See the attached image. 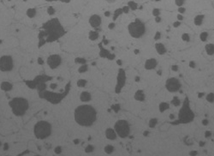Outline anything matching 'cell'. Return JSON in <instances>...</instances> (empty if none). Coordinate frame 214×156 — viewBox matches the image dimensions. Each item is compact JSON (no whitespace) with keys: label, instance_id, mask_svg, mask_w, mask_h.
<instances>
[{"label":"cell","instance_id":"cell-1","mask_svg":"<svg viewBox=\"0 0 214 156\" xmlns=\"http://www.w3.org/2000/svg\"><path fill=\"white\" fill-rule=\"evenodd\" d=\"M74 118L75 123L80 126H92L97 119V111L90 105H81L75 108Z\"/></svg>","mask_w":214,"mask_h":156},{"label":"cell","instance_id":"cell-2","mask_svg":"<svg viewBox=\"0 0 214 156\" xmlns=\"http://www.w3.org/2000/svg\"><path fill=\"white\" fill-rule=\"evenodd\" d=\"M12 113L16 117H22L29 108V102L24 97H14L9 101Z\"/></svg>","mask_w":214,"mask_h":156},{"label":"cell","instance_id":"cell-3","mask_svg":"<svg viewBox=\"0 0 214 156\" xmlns=\"http://www.w3.org/2000/svg\"><path fill=\"white\" fill-rule=\"evenodd\" d=\"M51 133H52V126L48 121L40 120L34 124V134L37 139L45 140L50 137Z\"/></svg>","mask_w":214,"mask_h":156},{"label":"cell","instance_id":"cell-4","mask_svg":"<svg viewBox=\"0 0 214 156\" xmlns=\"http://www.w3.org/2000/svg\"><path fill=\"white\" fill-rule=\"evenodd\" d=\"M128 31L129 34L133 38L139 39L144 35L146 32V28H145L144 23L139 19H136L135 21L130 22L128 26Z\"/></svg>","mask_w":214,"mask_h":156},{"label":"cell","instance_id":"cell-5","mask_svg":"<svg viewBox=\"0 0 214 156\" xmlns=\"http://www.w3.org/2000/svg\"><path fill=\"white\" fill-rule=\"evenodd\" d=\"M114 129H115L116 135L121 138H126L127 136H129V132H130V127H129V123L124 119L116 121L114 125Z\"/></svg>","mask_w":214,"mask_h":156},{"label":"cell","instance_id":"cell-6","mask_svg":"<svg viewBox=\"0 0 214 156\" xmlns=\"http://www.w3.org/2000/svg\"><path fill=\"white\" fill-rule=\"evenodd\" d=\"M14 68V60L10 55L0 57V70L2 72H10Z\"/></svg>","mask_w":214,"mask_h":156},{"label":"cell","instance_id":"cell-7","mask_svg":"<svg viewBox=\"0 0 214 156\" xmlns=\"http://www.w3.org/2000/svg\"><path fill=\"white\" fill-rule=\"evenodd\" d=\"M63 58L58 54H51L46 59L47 65L50 67L51 70H56L62 64Z\"/></svg>","mask_w":214,"mask_h":156},{"label":"cell","instance_id":"cell-8","mask_svg":"<svg viewBox=\"0 0 214 156\" xmlns=\"http://www.w3.org/2000/svg\"><path fill=\"white\" fill-rule=\"evenodd\" d=\"M165 87L167 89L170 93H175L177 92L181 88V83L177 78L175 77H170L165 82Z\"/></svg>","mask_w":214,"mask_h":156},{"label":"cell","instance_id":"cell-9","mask_svg":"<svg viewBox=\"0 0 214 156\" xmlns=\"http://www.w3.org/2000/svg\"><path fill=\"white\" fill-rule=\"evenodd\" d=\"M89 24L91 25V27L94 28V29H97L99 28V26L101 25V22H102V19H101L100 16L97 14L92 15L89 17Z\"/></svg>","mask_w":214,"mask_h":156},{"label":"cell","instance_id":"cell-10","mask_svg":"<svg viewBox=\"0 0 214 156\" xmlns=\"http://www.w3.org/2000/svg\"><path fill=\"white\" fill-rule=\"evenodd\" d=\"M157 60L155 59V58H149V59H147L146 61V63H145V69L146 70H153V69L156 68L157 66Z\"/></svg>","mask_w":214,"mask_h":156},{"label":"cell","instance_id":"cell-11","mask_svg":"<svg viewBox=\"0 0 214 156\" xmlns=\"http://www.w3.org/2000/svg\"><path fill=\"white\" fill-rule=\"evenodd\" d=\"M105 137L107 138L108 140H116V137H117V135H116V131L114 129H111V128H108L105 131Z\"/></svg>","mask_w":214,"mask_h":156},{"label":"cell","instance_id":"cell-12","mask_svg":"<svg viewBox=\"0 0 214 156\" xmlns=\"http://www.w3.org/2000/svg\"><path fill=\"white\" fill-rule=\"evenodd\" d=\"M91 99H92V95L87 91H83L80 94V100L82 101V102H89Z\"/></svg>","mask_w":214,"mask_h":156},{"label":"cell","instance_id":"cell-13","mask_svg":"<svg viewBox=\"0 0 214 156\" xmlns=\"http://www.w3.org/2000/svg\"><path fill=\"white\" fill-rule=\"evenodd\" d=\"M0 88L4 91V92H10L12 90L13 85L10 82H3L0 85Z\"/></svg>","mask_w":214,"mask_h":156},{"label":"cell","instance_id":"cell-14","mask_svg":"<svg viewBox=\"0 0 214 156\" xmlns=\"http://www.w3.org/2000/svg\"><path fill=\"white\" fill-rule=\"evenodd\" d=\"M155 48H156L157 53H159V55H164V54L166 53V48H165V45L162 44V43H156Z\"/></svg>","mask_w":214,"mask_h":156},{"label":"cell","instance_id":"cell-15","mask_svg":"<svg viewBox=\"0 0 214 156\" xmlns=\"http://www.w3.org/2000/svg\"><path fill=\"white\" fill-rule=\"evenodd\" d=\"M135 99L137 101H144L145 99V94L142 90H138L136 91L135 94Z\"/></svg>","mask_w":214,"mask_h":156},{"label":"cell","instance_id":"cell-16","mask_svg":"<svg viewBox=\"0 0 214 156\" xmlns=\"http://www.w3.org/2000/svg\"><path fill=\"white\" fill-rule=\"evenodd\" d=\"M36 14H37V10L34 8H29L26 11V15L28 18H34V17H35Z\"/></svg>","mask_w":214,"mask_h":156},{"label":"cell","instance_id":"cell-17","mask_svg":"<svg viewBox=\"0 0 214 156\" xmlns=\"http://www.w3.org/2000/svg\"><path fill=\"white\" fill-rule=\"evenodd\" d=\"M204 17L205 16H203V15H198V16H196L195 17H194V24H195L196 26H200L202 24V22H203Z\"/></svg>","mask_w":214,"mask_h":156},{"label":"cell","instance_id":"cell-18","mask_svg":"<svg viewBox=\"0 0 214 156\" xmlns=\"http://www.w3.org/2000/svg\"><path fill=\"white\" fill-rule=\"evenodd\" d=\"M206 51L208 55H213L214 54V45L213 44H207L205 47Z\"/></svg>","mask_w":214,"mask_h":156},{"label":"cell","instance_id":"cell-19","mask_svg":"<svg viewBox=\"0 0 214 156\" xmlns=\"http://www.w3.org/2000/svg\"><path fill=\"white\" fill-rule=\"evenodd\" d=\"M88 38H89L90 40H96L97 39L99 38V33L96 31H90L89 34H88Z\"/></svg>","mask_w":214,"mask_h":156},{"label":"cell","instance_id":"cell-20","mask_svg":"<svg viewBox=\"0 0 214 156\" xmlns=\"http://www.w3.org/2000/svg\"><path fill=\"white\" fill-rule=\"evenodd\" d=\"M169 107H170V105H169L168 103H166V102H162V103L159 104V112H165L166 110L169 109Z\"/></svg>","mask_w":214,"mask_h":156},{"label":"cell","instance_id":"cell-21","mask_svg":"<svg viewBox=\"0 0 214 156\" xmlns=\"http://www.w3.org/2000/svg\"><path fill=\"white\" fill-rule=\"evenodd\" d=\"M104 150H105V153L111 154V153L114 152V147L112 146V145H106V146L105 147V148H104Z\"/></svg>","mask_w":214,"mask_h":156},{"label":"cell","instance_id":"cell-22","mask_svg":"<svg viewBox=\"0 0 214 156\" xmlns=\"http://www.w3.org/2000/svg\"><path fill=\"white\" fill-rule=\"evenodd\" d=\"M171 104H172L173 106H175V107H178V106H180L181 101H180V99H178V97L175 96L174 98L172 99V100H171Z\"/></svg>","mask_w":214,"mask_h":156},{"label":"cell","instance_id":"cell-23","mask_svg":"<svg viewBox=\"0 0 214 156\" xmlns=\"http://www.w3.org/2000/svg\"><path fill=\"white\" fill-rule=\"evenodd\" d=\"M76 84L79 88H84V87L86 85V81L85 79H79L78 81H77Z\"/></svg>","mask_w":214,"mask_h":156},{"label":"cell","instance_id":"cell-24","mask_svg":"<svg viewBox=\"0 0 214 156\" xmlns=\"http://www.w3.org/2000/svg\"><path fill=\"white\" fill-rule=\"evenodd\" d=\"M206 100L208 101V102L213 103L214 102V93H210V94H208L206 95Z\"/></svg>","mask_w":214,"mask_h":156},{"label":"cell","instance_id":"cell-25","mask_svg":"<svg viewBox=\"0 0 214 156\" xmlns=\"http://www.w3.org/2000/svg\"><path fill=\"white\" fill-rule=\"evenodd\" d=\"M158 123V119L157 118H152L149 121V127L150 128H154Z\"/></svg>","mask_w":214,"mask_h":156},{"label":"cell","instance_id":"cell-26","mask_svg":"<svg viewBox=\"0 0 214 156\" xmlns=\"http://www.w3.org/2000/svg\"><path fill=\"white\" fill-rule=\"evenodd\" d=\"M94 147L93 146V145H91V144L87 145V146L86 147V148H85V152L86 153H93V152H94Z\"/></svg>","mask_w":214,"mask_h":156},{"label":"cell","instance_id":"cell-27","mask_svg":"<svg viewBox=\"0 0 214 156\" xmlns=\"http://www.w3.org/2000/svg\"><path fill=\"white\" fill-rule=\"evenodd\" d=\"M87 70H88V66L86 65V64H82L81 66H80V68L78 69V71H79V73H84Z\"/></svg>","mask_w":214,"mask_h":156},{"label":"cell","instance_id":"cell-28","mask_svg":"<svg viewBox=\"0 0 214 156\" xmlns=\"http://www.w3.org/2000/svg\"><path fill=\"white\" fill-rule=\"evenodd\" d=\"M207 37H208V34L206 32H202L201 34H200V38L201 41H206L207 40Z\"/></svg>","mask_w":214,"mask_h":156},{"label":"cell","instance_id":"cell-29","mask_svg":"<svg viewBox=\"0 0 214 156\" xmlns=\"http://www.w3.org/2000/svg\"><path fill=\"white\" fill-rule=\"evenodd\" d=\"M55 12H56L55 9L53 7H51V6H50V7H48V9H47V13H48L50 16H52V15L55 14Z\"/></svg>","mask_w":214,"mask_h":156},{"label":"cell","instance_id":"cell-30","mask_svg":"<svg viewBox=\"0 0 214 156\" xmlns=\"http://www.w3.org/2000/svg\"><path fill=\"white\" fill-rule=\"evenodd\" d=\"M181 40H182L183 41H189L190 40V37H189V34H183L182 35H181Z\"/></svg>","mask_w":214,"mask_h":156},{"label":"cell","instance_id":"cell-31","mask_svg":"<svg viewBox=\"0 0 214 156\" xmlns=\"http://www.w3.org/2000/svg\"><path fill=\"white\" fill-rule=\"evenodd\" d=\"M62 147H60V146H57V147H56L55 148H54V153H56V154H60V153H62Z\"/></svg>","mask_w":214,"mask_h":156},{"label":"cell","instance_id":"cell-32","mask_svg":"<svg viewBox=\"0 0 214 156\" xmlns=\"http://www.w3.org/2000/svg\"><path fill=\"white\" fill-rule=\"evenodd\" d=\"M160 15V10L159 9H153L152 10V16H158Z\"/></svg>","mask_w":214,"mask_h":156},{"label":"cell","instance_id":"cell-33","mask_svg":"<svg viewBox=\"0 0 214 156\" xmlns=\"http://www.w3.org/2000/svg\"><path fill=\"white\" fill-rule=\"evenodd\" d=\"M184 2H185V0H175V4H176L178 7L182 6L183 4H184Z\"/></svg>","mask_w":214,"mask_h":156},{"label":"cell","instance_id":"cell-34","mask_svg":"<svg viewBox=\"0 0 214 156\" xmlns=\"http://www.w3.org/2000/svg\"><path fill=\"white\" fill-rule=\"evenodd\" d=\"M129 7L130 9H132V10H136V8H137V4H136L135 3H134V2H129Z\"/></svg>","mask_w":214,"mask_h":156},{"label":"cell","instance_id":"cell-35","mask_svg":"<svg viewBox=\"0 0 214 156\" xmlns=\"http://www.w3.org/2000/svg\"><path fill=\"white\" fill-rule=\"evenodd\" d=\"M160 37H161L160 32H156V34H155V36H154V40H159V39H160Z\"/></svg>","mask_w":214,"mask_h":156},{"label":"cell","instance_id":"cell-36","mask_svg":"<svg viewBox=\"0 0 214 156\" xmlns=\"http://www.w3.org/2000/svg\"><path fill=\"white\" fill-rule=\"evenodd\" d=\"M185 10H186V9L185 8H183V7H179L178 8V12H179V14H183V13L185 12Z\"/></svg>","mask_w":214,"mask_h":156},{"label":"cell","instance_id":"cell-37","mask_svg":"<svg viewBox=\"0 0 214 156\" xmlns=\"http://www.w3.org/2000/svg\"><path fill=\"white\" fill-rule=\"evenodd\" d=\"M180 25H181V21H175V22L173 23V27H174V28H178Z\"/></svg>","mask_w":214,"mask_h":156},{"label":"cell","instance_id":"cell-38","mask_svg":"<svg viewBox=\"0 0 214 156\" xmlns=\"http://www.w3.org/2000/svg\"><path fill=\"white\" fill-rule=\"evenodd\" d=\"M195 62H194V61H190L189 62V67L190 68H192V69H194L195 68Z\"/></svg>","mask_w":214,"mask_h":156},{"label":"cell","instance_id":"cell-39","mask_svg":"<svg viewBox=\"0 0 214 156\" xmlns=\"http://www.w3.org/2000/svg\"><path fill=\"white\" fill-rule=\"evenodd\" d=\"M211 131H206V132H205V136H206V138L211 137Z\"/></svg>","mask_w":214,"mask_h":156},{"label":"cell","instance_id":"cell-40","mask_svg":"<svg viewBox=\"0 0 214 156\" xmlns=\"http://www.w3.org/2000/svg\"><path fill=\"white\" fill-rule=\"evenodd\" d=\"M114 28H115V23H114V22H111V23H110V24L108 25V29H113Z\"/></svg>","mask_w":214,"mask_h":156},{"label":"cell","instance_id":"cell-41","mask_svg":"<svg viewBox=\"0 0 214 156\" xmlns=\"http://www.w3.org/2000/svg\"><path fill=\"white\" fill-rule=\"evenodd\" d=\"M8 149H9V143H7V142H6V143L4 144V151H7Z\"/></svg>","mask_w":214,"mask_h":156},{"label":"cell","instance_id":"cell-42","mask_svg":"<svg viewBox=\"0 0 214 156\" xmlns=\"http://www.w3.org/2000/svg\"><path fill=\"white\" fill-rule=\"evenodd\" d=\"M208 120H207V119H203L202 120V124L203 125H205V126H206L207 124H208Z\"/></svg>","mask_w":214,"mask_h":156},{"label":"cell","instance_id":"cell-43","mask_svg":"<svg viewBox=\"0 0 214 156\" xmlns=\"http://www.w3.org/2000/svg\"><path fill=\"white\" fill-rule=\"evenodd\" d=\"M171 70H172L173 71H177V70H178V66H177V65H173V66H171Z\"/></svg>","mask_w":214,"mask_h":156},{"label":"cell","instance_id":"cell-44","mask_svg":"<svg viewBox=\"0 0 214 156\" xmlns=\"http://www.w3.org/2000/svg\"><path fill=\"white\" fill-rule=\"evenodd\" d=\"M177 19H178V21H182L183 20V16H181V14H178L177 15Z\"/></svg>","mask_w":214,"mask_h":156},{"label":"cell","instance_id":"cell-45","mask_svg":"<svg viewBox=\"0 0 214 156\" xmlns=\"http://www.w3.org/2000/svg\"><path fill=\"white\" fill-rule=\"evenodd\" d=\"M155 21H156V22H160V21H161V18H160V16H155Z\"/></svg>","mask_w":214,"mask_h":156},{"label":"cell","instance_id":"cell-46","mask_svg":"<svg viewBox=\"0 0 214 156\" xmlns=\"http://www.w3.org/2000/svg\"><path fill=\"white\" fill-rule=\"evenodd\" d=\"M57 85L56 83L51 84V89H56V88H57Z\"/></svg>","mask_w":214,"mask_h":156},{"label":"cell","instance_id":"cell-47","mask_svg":"<svg viewBox=\"0 0 214 156\" xmlns=\"http://www.w3.org/2000/svg\"><path fill=\"white\" fill-rule=\"evenodd\" d=\"M129 6H126V7H124V9H123V10H124V13H128V12H129Z\"/></svg>","mask_w":214,"mask_h":156},{"label":"cell","instance_id":"cell-48","mask_svg":"<svg viewBox=\"0 0 214 156\" xmlns=\"http://www.w3.org/2000/svg\"><path fill=\"white\" fill-rule=\"evenodd\" d=\"M197 154H198L197 151H191V152H189V155H197Z\"/></svg>","mask_w":214,"mask_h":156},{"label":"cell","instance_id":"cell-49","mask_svg":"<svg viewBox=\"0 0 214 156\" xmlns=\"http://www.w3.org/2000/svg\"><path fill=\"white\" fill-rule=\"evenodd\" d=\"M110 15H111V13H110L109 11H106L105 13V16H110Z\"/></svg>","mask_w":214,"mask_h":156},{"label":"cell","instance_id":"cell-50","mask_svg":"<svg viewBox=\"0 0 214 156\" xmlns=\"http://www.w3.org/2000/svg\"><path fill=\"white\" fill-rule=\"evenodd\" d=\"M74 143H75V144H78V143H79V140H78V139L74 140Z\"/></svg>","mask_w":214,"mask_h":156},{"label":"cell","instance_id":"cell-51","mask_svg":"<svg viewBox=\"0 0 214 156\" xmlns=\"http://www.w3.org/2000/svg\"><path fill=\"white\" fill-rule=\"evenodd\" d=\"M203 95H204V94H203V93H200V94H198V97H199V98H201V97L203 96Z\"/></svg>","mask_w":214,"mask_h":156},{"label":"cell","instance_id":"cell-52","mask_svg":"<svg viewBox=\"0 0 214 156\" xmlns=\"http://www.w3.org/2000/svg\"><path fill=\"white\" fill-rule=\"evenodd\" d=\"M148 134H149L148 131H145L144 133H143V135H144L145 136H148Z\"/></svg>","mask_w":214,"mask_h":156},{"label":"cell","instance_id":"cell-53","mask_svg":"<svg viewBox=\"0 0 214 156\" xmlns=\"http://www.w3.org/2000/svg\"><path fill=\"white\" fill-rule=\"evenodd\" d=\"M174 118H175L174 115H173V114H170V119H174Z\"/></svg>","mask_w":214,"mask_h":156},{"label":"cell","instance_id":"cell-54","mask_svg":"<svg viewBox=\"0 0 214 156\" xmlns=\"http://www.w3.org/2000/svg\"><path fill=\"white\" fill-rule=\"evenodd\" d=\"M157 73H158V75H160L162 74V71H161V70H158V72H157Z\"/></svg>","mask_w":214,"mask_h":156},{"label":"cell","instance_id":"cell-55","mask_svg":"<svg viewBox=\"0 0 214 156\" xmlns=\"http://www.w3.org/2000/svg\"><path fill=\"white\" fill-rule=\"evenodd\" d=\"M140 53V51H139V50H135V54H138V53Z\"/></svg>","mask_w":214,"mask_h":156},{"label":"cell","instance_id":"cell-56","mask_svg":"<svg viewBox=\"0 0 214 156\" xmlns=\"http://www.w3.org/2000/svg\"><path fill=\"white\" fill-rule=\"evenodd\" d=\"M204 145H205V143H204V142H200V146H201V147H202V146H204Z\"/></svg>","mask_w":214,"mask_h":156},{"label":"cell","instance_id":"cell-57","mask_svg":"<svg viewBox=\"0 0 214 156\" xmlns=\"http://www.w3.org/2000/svg\"><path fill=\"white\" fill-rule=\"evenodd\" d=\"M140 81V77H135V82H139Z\"/></svg>","mask_w":214,"mask_h":156},{"label":"cell","instance_id":"cell-58","mask_svg":"<svg viewBox=\"0 0 214 156\" xmlns=\"http://www.w3.org/2000/svg\"><path fill=\"white\" fill-rule=\"evenodd\" d=\"M1 146H2V142H1V141H0V148H1Z\"/></svg>","mask_w":214,"mask_h":156},{"label":"cell","instance_id":"cell-59","mask_svg":"<svg viewBox=\"0 0 214 156\" xmlns=\"http://www.w3.org/2000/svg\"><path fill=\"white\" fill-rule=\"evenodd\" d=\"M213 6H214V5H213Z\"/></svg>","mask_w":214,"mask_h":156}]
</instances>
